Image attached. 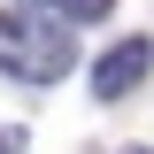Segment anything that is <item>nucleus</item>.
I'll return each mask as SVG.
<instances>
[{
  "label": "nucleus",
  "instance_id": "1",
  "mask_svg": "<svg viewBox=\"0 0 154 154\" xmlns=\"http://www.w3.org/2000/svg\"><path fill=\"white\" fill-rule=\"evenodd\" d=\"M77 46L62 23H31V16H0V69H23L31 85H54V77H69Z\"/></svg>",
  "mask_w": 154,
  "mask_h": 154
},
{
  "label": "nucleus",
  "instance_id": "2",
  "mask_svg": "<svg viewBox=\"0 0 154 154\" xmlns=\"http://www.w3.org/2000/svg\"><path fill=\"white\" fill-rule=\"evenodd\" d=\"M146 69H154V38H116L108 54H100V69H93V93L123 100L131 85H146Z\"/></svg>",
  "mask_w": 154,
  "mask_h": 154
},
{
  "label": "nucleus",
  "instance_id": "3",
  "mask_svg": "<svg viewBox=\"0 0 154 154\" xmlns=\"http://www.w3.org/2000/svg\"><path fill=\"white\" fill-rule=\"evenodd\" d=\"M38 8H54V23H108L116 0H38Z\"/></svg>",
  "mask_w": 154,
  "mask_h": 154
},
{
  "label": "nucleus",
  "instance_id": "4",
  "mask_svg": "<svg viewBox=\"0 0 154 154\" xmlns=\"http://www.w3.org/2000/svg\"><path fill=\"white\" fill-rule=\"evenodd\" d=\"M0 154H23V131H0Z\"/></svg>",
  "mask_w": 154,
  "mask_h": 154
},
{
  "label": "nucleus",
  "instance_id": "5",
  "mask_svg": "<svg viewBox=\"0 0 154 154\" xmlns=\"http://www.w3.org/2000/svg\"><path fill=\"white\" fill-rule=\"evenodd\" d=\"M131 154H146V146H131Z\"/></svg>",
  "mask_w": 154,
  "mask_h": 154
}]
</instances>
